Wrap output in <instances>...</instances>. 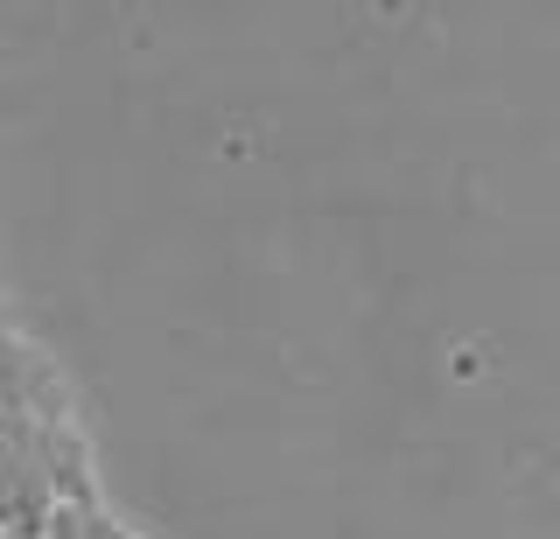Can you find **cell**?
I'll return each instance as SVG.
<instances>
[{"mask_svg":"<svg viewBox=\"0 0 560 539\" xmlns=\"http://www.w3.org/2000/svg\"><path fill=\"white\" fill-rule=\"evenodd\" d=\"M78 497H92V477L57 364L0 337V532L35 539L57 504Z\"/></svg>","mask_w":560,"mask_h":539,"instance_id":"1","label":"cell"},{"mask_svg":"<svg viewBox=\"0 0 560 539\" xmlns=\"http://www.w3.org/2000/svg\"><path fill=\"white\" fill-rule=\"evenodd\" d=\"M35 539H127V532L98 512V497H78V504H57V512H49V526L35 532Z\"/></svg>","mask_w":560,"mask_h":539,"instance_id":"2","label":"cell"},{"mask_svg":"<svg viewBox=\"0 0 560 539\" xmlns=\"http://www.w3.org/2000/svg\"><path fill=\"white\" fill-rule=\"evenodd\" d=\"M0 539H14V532H0Z\"/></svg>","mask_w":560,"mask_h":539,"instance_id":"3","label":"cell"},{"mask_svg":"<svg viewBox=\"0 0 560 539\" xmlns=\"http://www.w3.org/2000/svg\"><path fill=\"white\" fill-rule=\"evenodd\" d=\"M0 337H8V329H0Z\"/></svg>","mask_w":560,"mask_h":539,"instance_id":"4","label":"cell"}]
</instances>
